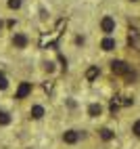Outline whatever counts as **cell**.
I'll return each mask as SVG.
<instances>
[{"mask_svg": "<svg viewBox=\"0 0 140 149\" xmlns=\"http://www.w3.org/2000/svg\"><path fill=\"white\" fill-rule=\"evenodd\" d=\"M101 111H103V107L98 105V103H90V105H88V116H90V118H98V116H101Z\"/></svg>", "mask_w": 140, "mask_h": 149, "instance_id": "7", "label": "cell"}, {"mask_svg": "<svg viewBox=\"0 0 140 149\" xmlns=\"http://www.w3.org/2000/svg\"><path fill=\"white\" fill-rule=\"evenodd\" d=\"M130 42H134V46L140 48V36H138L136 29H130Z\"/></svg>", "mask_w": 140, "mask_h": 149, "instance_id": "11", "label": "cell"}, {"mask_svg": "<svg viewBox=\"0 0 140 149\" xmlns=\"http://www.w3.org/2000/svg\"><path fill=\"white\" fill-rule=\"evenodd\" d=\"M101 48H103V51H107V53H109V51H113V48H115V40H113L111 36H107L105 40L101 42Z\"/></svg>", "mask_w": 140, "mask_h": 149, "instance_id": "8", "label": "cell"}, {"mask_svg": "<svg viewBox=\"0 0 140 149\" xmlns=\"http://www.w3.org/2000/svg\"><path fill=\"white\" fill-rule=\"evenodd\" d=\"M52 88H54L52 82H44V91H46V93H52Z\"/></svg>", "mask_w": 140, "mask_h": 149, "instance_id": "17", "label": "cell"}, {"mask_svg": "<svg viewBox=\"0 0 140 149\" xmlns=\"http://www.w3.org/2000/svg\"><path fill=\"white\" fill-rule=\"evenodd\" d=\"M29 113H32L34 120H40V118H44V107H42V105H34Z\"/></svg>", "mask_w": 140, "mask_h": 149, "instance_id": "10", "label": "cell"}, {"mask_svg": "<svg viewBox=\"0 0 140 149\" xmlns=\"http://www.w3.org/2000/svg\"><path fill=\"white\" fill-rule=\"evenodd\" d=\"M101 74V69H98V65H92V67H88V72H86V80L88 82H92L94 78Z\"/></svg>", "mask_w": 140, "mask_h": 149, "instance_id": "9", "label": "cell"}, {"mask_svg": "<svg viewBox=\"0 0 140 149\" xmlns=\"http://www.w3.org/2000/svg\"><path fill=\"white\" fill-rule=\"evenodd\" d=\"M132 2H138V0H132Z\"/></svg>", "mask_w": 140, "mask_h": 149, "instance_id": "18", "label": "cell"}, {"mask_svg": "<svg viewBox=\"0 0 140 149\" xmlns=\"http://www.w3.org/2000/svg\"><path fill=\"white\" fill-rule=\"evenodd\" d=\"M132 132H134V134L140 139V120H136V122H134V126H132Z\"/></svg>", "mask_w": 140, "mask_h": 149, "instance_id": "15", "label": "cell"}, {"mask_svg": "<svg viewBox=\"0 0 140 149\" xmlns=\"http://www.w3.org/2000/svg\"><path fill=\"white\" fill-rule=\"evenodd\" d=\"M111 72L117 76H126V74H130V65L126 61H111Z\"/></svg>", "mask_w": 140, "mask_h": 149, "instance_id": "2", "label": "cell"}, {"mask_svg": "<svg viewBox=\"0 0 140 149\" xmlns=\"http://www.w3.org/2000/svg\"><path fill=\"white\" fill-rule=\"evenodd\" d=\"M65 25H67L65 19H59V21H57V27H54V32H52V34H48V36H42V38H40V46H42V48H46V46H54V42L59 40V36H61V32L65 29Z\"/></svg>", "mask_w": 140, "mask_h": 149, "instance_id": "1", "label": "cell"}, {"mask_svg": "<svg viewBox=\"0 0 140 149\" xmlns=\"http://www.w3.org/2000/svg\"><path fill=\"white\" fill-rule=\"evenodd\" d=\"M6 86H8V80H6V76H4V74H0V91H4Z\"/></svg>", "mask_w": 140, "mask_h": 149, "instance_id": "14", "label": "cell"}, {"mask_svg": "<svg viewBox=\"0 0 140 149\" xmlns=\"http://www.w3.org/2000/svg\"><path fill=\"white\" fill-rule=\"evenodd\" d=\"M0 27H2V21H0Z\"/></svg>", "mask_w": 140, "mask_h": 149, "instance_id": "19", "label": "cell"}, {"mask_svg": "<svg viewBox=\"0 0 140 149\" xmlns=\"http://www.w3.org/2000/svg\"><path fill=\"white\" fill-rule=\"evenodd\" d=\"M13 46L15 48H25L27 46V36L25 34H15L13 36Z\"/></svg>", "mask_w": 140, "mask_h": 149, "instance_id": "6", "label": "cell"}, {"mask_svg": "<svg viewBox=\"0 0 140 149\" xmlns=\"http://www.w3.org/2000/svg\"><path fill=\"white\" fill-rule=\"evenodd\" d=\"M0 124H2V126L11 124V116H8L6 111H2V109H0Z\"/></svg>", "mask_w": 140, "mask_h": 149, "instance_id": "13", "label": "cell"}, {"mask_svg": "<svg viewBox=\"0 0 140 149\" xmlns=\"http://www.w3.org/2000/svg\"><path fill=\"white\" fill-rule=\"evenodd\" d=\"M101 139H103V141H111V139H113V130H109V128H101Z\"/></svg>", "mask_w": 140, "mask_h": 149, "instance_id": "12", "label": "cell"}, {"mask_svg": "<svg viewBox=\"0 0 140 149\" xmlns=\"http://www.w3.org/2000/svg\"><path fill=\"white\" fill-rule=\"evenodd\" d=\"M21 6V0H8V8H19Z\"/></svg>", "mask_w": 140, "mask_h": 149, "instance_id": "16", "label": "cell"}, {"mask_svg": "<svg viewBox=\"0 0 140 149\" xmlns=\"http://www.w3.org/2000/svg\"><path fill=\"white\" fill-rule=\"evenodd\" d=\"M101 29H103V32L107 34V36H111L113 32H115V19L113 17H103V21H101Z\"/></svg>", "mask_w": 140, "mask_h": 149, "instance_id": "3", "label": "cell"}, {"mask_svg": "<svg viewBox=\"0 0 140 149\" xmlns=\"http://www.w3.org/2000/svg\"><path fill=\"white\" fill-rule=\"evenodd\" d=\"M79 136H82V132H77V130H67V132L63 134V141H65L67 145H73V143L79 141Z\"/></svg>", "mask_w": 140, "mask_h": 149, "instance_id": "4", "label": "cell"}, {"mask_svg": "<svg viewBox=\"0 0 140 149\" xmlns=\"http://www.w3.org/2000/svg\"><path fill=\"white\" fill-rule=\"evenodd\" d=\"M29 93H32V84H29V82H21V84H19V88H17V99H25Z\"/></svg>", "mask_w": 140, "mask_h": 149, "instance_id": "5", "label": "cell"}]
</instances>
